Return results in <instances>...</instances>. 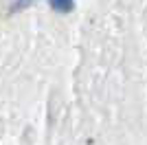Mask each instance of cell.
Wrapping results in <instances>:
<instances>
[{
	"mask_svg": "<svg viewBox=\"0 0 147 145\" xmlns=\"http://www.w3.org/2000/svg\"><path fill=\"white\" fill-rule=\"evenodd\" d=\"M49 2H51V7H53L57 13H70L75 9L73 0H49Z\"/></svg>",
	"mask_w": 147,
	"mask_h": 145,
	"instance_id": "1",
	"label": "cell"
}]
</instances>
